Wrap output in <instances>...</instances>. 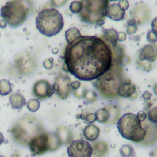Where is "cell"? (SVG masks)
Returning a JSON list of instances; mask_svg holds the SVG:
<instances>
[{
    "label": "cell",
    "instance_id": "b9f144b4",
    "mask_svg": "<svg viewBox=\"0 0 157 157\" xmlns=\"http://www.w3.org/2000/svg\"><path fill=\"white\" fill-rule=\"evenodd\" d=\"M142 98H143L144 99L148 101V100H150V98H151V94L149 91H144V92L143 93V94H142Z\"/></svg>",
    "mask_w": 157,
    "mask_h": 157
},
{
    "label": "cell",
    "instance_id": "4316f807",
    "mask_svg": "<svg viewBox=\"0 0 157 157\" xmlns=\"http://www.w3.org/2000/svg\"><path fill=\"white\" fill-rule=\"evenodd\" d=\"M12 91V86L9 81L6 79L0 80V95L6 96Z\"/></svg>",
    "mask_w": 157,
    "mask_h": 157
},
{
    "label": "cell",
    "instance_id": "ee69618b",
    "mask_svg": "<svg viewBox=\"0 0 157 157\" xmlns=\"http://www.w3.org/2000/svg\"><path fill=\"white\" fill-rule=\"evenodd\" d=\"M4 142V137L2 133L0 132V145H1Z\"/></svg>",
    "mask_w": 157,
    "mask_h": 157
},
{
    "label": "cell",
    "instance_id": "7a4b0ae2",
    "mask_svg": "<svg viewBox=\"0 0 157 157\" xmlns=\"http://www.w3.org/2000/svg\"><path fill=\"white\" fill-rule=\"evenodd\" d=\"M94 80L93 85L103 98L113 99L118 96L119 86L126 79L120 65L113 64L110 69Z\"/></svg>",
    "mask_w": 157,
    "mask_h": 157
},
{
    "label": "cell",
    "instance_id": "1f68e13d",
    "mask_svg": "<svg viewBox=\"0 0 157 157\" xmlns=\"http://www.w3.org/2000/svg\"><path fill=\"white\" fill-rule=\"evenodd\" d=\"M82 9V4L79 1H73L69 6V10L73 13H79Z\"/></svg>",
    "mask_w": 157,
    "mask_h": 157
},
{
    "label": "cell",
    "instance_id": "5bb4252c",
    "mask_svg": "<svg viewBox=\"0 0 157 157\" xmlns=\"http://www.w3.org/2000/svg\"><path fill=\"white\" fill-rule=\"evenodd\" d=\"M139 59L141 61L154 62L157 59V45L150 44L144 45L139 51Z\"/></svg>",
    "mask_w": 157,
    "mask_h": 157
},
{
    "label": "cell",
    "instance_id": "4dcf8cb0",
    "mask_svg": "<svg viewBox=\"0 0 157 157\" xmlns=\"http://www.w3.org/2000/svg\"><path fill=\"white\" fill-rule=\"evenodd\" d=\"M147 119L150 121L157 124V106H154L148 110Z\"/></svg>",
    "mask_w": 157,
    "mask_h": 157
},
{
    "label": "cell",
    "instance_id": "3957f363",
    "mask_svg": "<svg viewBox=\"0 0 157 157\" xmlns=\"http://www.w3.org/2000/svg\"><path fill=\"white\" fill-rule=\"evenodd\" d=\"M42 123L33 115H27L15 123L12 128L13 140L18 144L27 147L35 136L45 132Z\"/></svg>",
    "mask_w": 157,
    "mask_h": 157
},
{
    "label": "cell",
    "instance_id": "cb8c5ba5",
    "mask_svg": "<svg viewBox=\"0 0 157 157\" xmlns=\"http://www.w3.org/2000/svg\"><path fill=\"white\" fill-rule=\"evenodd\" d=\"M48 138L50 145L49 151H55L63 145L61 140L56 132L50 133L48 132Z\"/></svg>",
    "mask_w": 157,
    "mask_h": 157
},
{
    "label": "cell",
    "instance_id": "ab89813d",
    "mask_svg": "<svg viewBox=\"0 0 157 157\" xmlns=\"http://www.w3.org/2000/svg\"><path fill=\"white\" fill-rule=\"evenodd\" d=\"M151 30L152 31L157 35V17H156L151 22Z\"/></svg>",
    "mask_w": 157,
    "mask_h": 157
},
{
    "label": "cell",
    "instance_id": "44dd1931",
    "mask_svg": "<svg viewBox=\"0 0 157 157\" xmlns=\"http://www.w3.org/2000/svg\"><path fill=\"white\" fill-rule=\"evenodd\" d=\"M103 39L106 40L111 47H115L118 45V32L114 28L103 29Z\"/></svg>",
    "mask_w": 157,
    "mask_h": 157
},
{
    "label": "cell",
    "instance_id": "52a82bcc",
    "mask_svg": "<svg viewBox=\"0 0 157 157\" xmlns=\"http://www.w3.org/2000/svg\"><path fill=\"white\" fill-rule=\"evenodd\" d=\"M109 0H81L82 9L79 13L80 20L84 23L102 26L107 17Z\"/></svg>",
    "mask_w": 157,
    "mask_h": 157
},
{
    "label": "cell",
    "instance_id": "f6af8a7d",
    "mask_svg": "<svg viewBox=\"0 0 157 157\" xmlns=\"http://www.w3.org/2000/svg\"><path fill=\"white\" fill-rule=\"evenodd\" d=\"M153 93L157 95V83L155 84V85L153 86Z\"/></svg>",
    "mask_w": 157,
    "mask_h": 157
},
{
    "label": "cell",
    "instance_id": "83f0119b",
    "mask_svg": "<svg viewBox=\"0 0 157 157\" xmlns=\"http://www.w3.org/2000/svg\"><path fill=\"white\" fill-rule=\"evenodd\" d=\"M120 153L123 157H132L136 155L134 148L129 144L123 145L120 149Z\"/></svg>",
    "mask_w": 157,
    "mask_h": 157
},
{
    "label": "cell",
    "instance_id": "f1b7e54d",
    "mask_svg": "<svg viewBox=\"0 0 157 157\" xmlns=\"http://www.w3.org/2000/svg\"><path fill=\"white\" fill-rule=\"evenodd\" d=\"M137 31V21L133 18H131L128 20L126 23V33L129 35H131L136 33Z\"/></svg>",
    "mask_w": 157,
    "mask_h": 157
},
{
    "label": "cell",
    "instance_id": "ac0fdd59",
    "mask_svg": "<svg viewBox=\"0 0 157 157\" xmlns=\"http://www.w3.org/2000/svg\"><path fill=\"white\" fill-rule=\"evenodd\" d=\"M9 102L12 108L15 110L21 109L26 104L23 95L18 92L14 93L10 96Z\"/></svg>",
    "mask_w": 157,
    "mask_h": 157
},
{
    "label": "cell",
    "instance_id": "d590c367",
    "mask_svg": "<svg viewBox=\"0 0 157 157\" xmlns=\"http://www.w3.org/2000/svg\"><path fill=\"white\" fill-rule=\"evenodd\" d=\"M118 5L124 10H126L129 7V3L128 0H120L118 2Z\"/></svg>",
    "mask_w": 157,
    "mask_h": 157
},
{
    "label": "cell",
    "instance_id": "74e56055",
    "mask_svg": "<svg viewBox=\"0 0 157 157\" xmlns=\"http://www.w3.org/2000/svg\"><path fill=\"white\" fill-rule=\"evenodd\" d=\"M85 120H86V122L87 123L91 124V123H94V122L96 120L95 113H90V114H88V115L86 117Z\"/></svg>",
    "mask_w": 157,
    "mask_h": 157
},
{
    "label": "cell",
    "instance_id": "4fadbf2b",
    "mask_svg": "<svg viewBox=\"0 0 157 157\" xmlns=\"http://www.w3.org/2000/svg\"><path fill=\"white\" fill-rule=\"evenodd\" d=\"M142 124L147 132L144 140L140 144L149 146L156 144L157 142V124L146 119L142 123Z\"/></svg>",
    "mask_w": 157,
    "mask_h": 157
},
{
    "label": "cell",
    "instance_id": "d4e9b609",
    "mask_svg": "<svg viewBox=\"0 0 157 157\" xmlns=\"http://www.w3.org/2000/svg\"><path fill=\"white\" fill-rule=\"evenodd\" d=\"M95 115L96 121L101 123H105L108 121L110 116V113L109 110L105 107L98 109L96 112Z\"/></svg>",
    "mask_w": 157,
    "mask_h": 157
},
{
    "label": "cell",
    "instance_id": "7bdbcfd3",
    "mask_svg": "<svg viewBox=\"0 0 157 157\" xmlns=\"http://www.w3.org/2000/svg\"><path fill=\"white\" fill-rule=\"evenodd\" d=\"M7 23L4 19L0 20V28L4 29L7 26Z\"/></svg>",
    "mask_w": 157,
    "mask_h": 157
},
{
    "label": "cell",
    "instance_id": "9a60e30c",
    "mask_svg": "<svg viewBox=\"0 0 157 157\" xmlns=\"http://www.w3.org/2000/svg\"><path fill=\"white\" fill-rule=\"evenodd\" d=\"M130 16L131 18L134 19L137 21V25H141L148 20L149 11L145 5L139 4L131 9Z\"/></svg>",
    "mask_w": 157,
    "mask_h": 157
},
{
    "label": "cell",
    "instance_id": "8d00e7d4",
    "mask_svg": "<svg viewBox=\"0 0 157 157\" xmlns=\"http://www.w3.org/2000/svg\"><path fill=\"white\" fill-rule=\"evenodd\" d=\"M137 118L139 119V120L140 121V122H143L146 119H147V113L143 111V110H140L137 112Z\"/></svg>",
    "mask_w": 157,
    "mask_h": 157
},
{
    "label": "cell",
    "instance_id": "bcb514c9",
    "mask_svg": "<svg viewBox=\"0 0 157 157\" xmlns=\"http://www.w3.org/2000/svg\"><path fill=\"white\" fill-rule=\"evenodd\" d=\"M137 96H138V92L136 91L132 94V96L131 97V98H132V99H136Z\"/></svg>",
    "mask_w": 157,
    "mask_h": 157
},
{
    "label": "cell",
    "instance_id": "c3c4849f",
    "mask_svg": "<svg viewBox=\"0 0 157 157\" xmlns=\"http://www.w3.org/2000/svg\"><path fill=\"white\" fill-rule=\"evenodd\" d=\"M110 1H120V0H109Z\"/></svg>",
    "mask_w": 157,
    "mask_h": 157
},
{
    "label": "cell",
    "instance_id": "5b68a950",
    "mask_svg": "<svg viewBox=\"0 0 157 157\" xmlns=\"http://www.w3.org/2000/svg\"><path fill=\"white\" fill-rule=\"evenodd\" d=\"M36 26L38 31L47 37L58 34L64 26V19L61 13L54 8L40 10L36 18Z\"/></svg>",
    "mask_w": 157,
    "mask_h": 157
},
{
    "label": "cell",
    "instance_id": "e0dca14e",
    "mask_svg": "<svg viewBox=\"0 0 157 157\" xmlns=\"http://www.w3.org/2000/svg\"><path fill=\"white\" fill-rule=\"evenodd\" d=\"M136 91V87L134 84L132 83L131 81L127 78L120 85L118 94L123 98H131Z\"/></svg>",
    "mask_w": 157,
    "mask_h": 157
},
{
    "label": "cell",
    "instance_id": "d6986e66",
    "mask_svg": "<svg viewBox=\"0 0 157 157\" xmlns=\"http://www.w3.org/2000/svg\"><path fill=\"white\" fill-rule=\"evenodd\" d=\"M56 134L61 140L63 144H70L73 140V135L71 130L66 126H60L56 131Z\"/></svg>",
    "mask_w": 157,
    "mask_h": 157
},
{
    "label": "cell",
    "instance_id": "484cf974",
    "mask_svg": "<svg viewBox=\"0 0 157 157\" xmlns=\"http://www.w3.org/2000/svg\"><path fill=\"white\" fill-rule=\"evenodd\" d=\"M80 36H81V34L79 29L75 27L70 28L65 32V38L67 44L71 43Z\"/></svg>",
    "mask_w": 157,
    "mask_h": 157
},
{
    "label": "cell",
    "instance_id": "681fc988",
    "mask_svg": "<svg viewBox=\"0 0 157 157\" xmlns=\"http://www.w3.org/2000/svg\"><path fill=\"white\" fill-rule=\"evenodd\" d=\"M0 36H1V34H0Z\"/></svg>",
    "mask_w": 157,
    "mask_h": 157
},
{
    "label": "cell",
    "instance_id": "60d3db41",
    "mask_svg": "<svg viewBox=\"0 0 157 157\" xmlns=\"http://www.w3.org/2000/svg\"><path fill=\"white\" fill-rule=\"evenodd\" d=\"M80 86H81V83L80 81L76 80V81H74L71 83L72 89H73L74 90H78L80 87Z\"/></svg>",
    "mask_w": 157,
    "mask_h": 157
},
{
    "label": "cell",
    "instance_id": "7c38bea8",
    "mask_svg": "<svg viewBox=\"0 0 157 157\" xmlns=\"http://www.w3.org/2000/svg\"><path fill=\"white\" fill-rule=\"evenodd\" d=\"M33 92L36 98L40 100H44L51 97L55 91L48 80H40L34 84Z\"/></svg>",
    "mask_w": 157,
    "mask_h": 157
},
{
    "label": "cell",
    "instance_id": "9c48e42d",
    "mask_svg": "<svg viewBox=\"0 0 157 157\" xmlns=\"http://www.w3.org/2000/svg\"><path fill=\"white\" fill-rule=\"evenodd\" d=\"M71 79L66 74H59L54 80L53 89L61 99H66L72 91Z\"/></svg>",
    "mask_w": 157,
    "mask_h": 157
},
{
    "label": "cell",
    "instance_id": "d6a6232c",
    "mask_svg": "<svg viewBox=\"0 0 157 157\" xmlns=\"http://www.w3.org/2000/svg\"><path fill=\"white\" fill-rule=\"evenodd\" d=\"M147 40L150 44H155L157 42V35H156L152 30H149L146 35Z\"/></svg>",
    "mask_w": 157,
    "mask_h": 157
},
{
    "label": "cell",
    "instance_id": "e575fe53",
    "mask_svg": "<svg viewBox=\"0 0 157 157\" xmlns=\"http://www.w3.org/2000/svg\"><path fill=\"white\" fill-rule=\"evenodd\" d=\"M53 58H49L48 59H45L43 62L44 67L47 69H51L53 67Z\"/></svg>",
    "mask_w": 157,
    "mask_h": 157
},
{
    "label": "cell",
    "instance_id": "2e32d148",
    "mask_svg": "<svg viewBox=\"0 0 157 157\" xmlns=\"http://www.w3.org/2000/svg\"><path fill=\"white\" fill-rule=\"evenodd\" d=\"M125 10H123L118 4L113 3L109 6L107 8V17L113 21H121L125 18Z\"/></svg>",
    "mask_w": 157,
    "mask_h": 157
},
{
    "label": "cell",
    "instance_id": "7dc6e473",
    "mask_svg": "<svg viewBox=\"0 0 157 157\" xmlns=\"http://www.w3.org/2000/svg\"><path fill=\"white\" fill-rule=\"evenodd\" d=\"M58 49L57 48H53L52 50V53H53V54H56V53H58Z\"/></svg>",
    "mask_w": 157,
    "mask_h": 157
},
{
    "label": "cell",
    "instance_id": "603a6c76",
    "mask_svg": "<svg viewBox=\"0 0 157 157\" xmlns=\"http://www.w3.org/2000/svg\"><path fill=\"white\" fill-rule=\"evenodd\" d=\"M106 107L110 113V118L107 123L115 124L117 123L120 117L121 111L120 107L117 105H109L106 106Z\"/></svg>",
    "mask_w": 157,
    "mask_h": 157
},
{
    "label": "cell",
    "instance_id": "7402d4cb",
    "mask_svg": "<svg viewBox=\"0 0 157 157\" xmlns=\"http://www.w3.org/2000/svg\"><path fill=\"white\" fill-rule=\"evenodd\" d=\"M93 154L96 156L105 155L109 151L108 144L102 140L96 141L92 144Z\"/></svg>",
    "mask_w": 157,
    "mask_h": 157
},
{
    "label": "cell",
    "instance_id": "277c9868",
    "mask_svg": "<svg viewBox=\"0 0 157 157\" xmlns=\"http://www.w3.org/2000/svg\"><path fill=\"white\" fill-rule=\"evenodd\" d=\"M31 0H10L2 6L0 16L12 28H17L26 20L31 9Z\"/></svg>",
    "mask_w": 157,
    "mask_h": 157
},
{
    "label": "cell",
    "instance_id": "8992f818",
    "mask_svg": "<svg viewBox=\"0 0 157 157\" xmlns=\"http://www.w3.org/2000/svg\"><path fill=\"white\" fill-rule=\"evenodd\" d=\"M117 127L123 138L134 143L140 144L146 136V130L133 113H126L120 117Z\"/></svg>",
    "mask_w": 157,
    "mask_h": 157
},
{
    "label": "cell",
    "instance_id": "836d02e7",
    "mask_svg": "<svg viewBox=\"0 0 157 157\" xmlns=\"http://www.w3.org/2000/svg\"><path fill=\"white\" fill-rule=\"evenodd\" d=\"M97 97L96 93L93 91H85L84 94V98L89 102H93Z\"/></svg>",
    "mask_w": 157,
    "mask_h": 157
},
{
    "label": "cell",
    "instance_id": "6da1fadb",
    "mask_svg": "<svg viewBox=\"0 0 157 157\" xmlns=\"http://www.w3.org/2000/svg\"><path fill=\"white\" fill-rule=\"evenodd\" d=\"M65 69L83 81L98 78L113 65V50L102 37L80 36L68 44L64 55Z\"/></svg>",
    "mask_w": 157,
    "mask_h": 157
},
{
    "label": "cell",
    "instance_id": "30bf717a",
    "mask_svg": "<svg viewBox=\"0 0 157 157\" xmlns=\"http://www.w3.org/2000/svg\"><path fill=\"white\" fill-rule=\"evenodd\" d=\"M28 146L34 155H41L49 151L48 132L45 131L35 136L30 140Z\"/></svg>",
    "mask_w": 157,
    "mask_h": 157
},
{
    "label": "cell",
    "instance_id": "8fae6325",
    "mask_svg": "<svg viewBox=\"0 0 157 157\" xmlns=\"http://www.w3.org/2000/svg\"><path fill=\"white\" fill-rule=\"evenodd\" d=\"M16 67L21 74H29L37 66L34 58L29 53L21 54L15 60Z\"/></svg>",
    "mask_w": 157,
    "mask_h": 157
},
{
    "label": "cell",
    "instance_id": "ffe728a7",
    "mask_svg": "<svg viewBox=\"0 0 157 157\" xmlns=\"http://www.w3.org/2000/svg\"><path fill=\"white\" fill-rule=\"evenodd\" d=\"M83 133L86 139L93 142L98 138L100 134V129L97 126L91 123L84 128Z\"/></svg>",
    "mask_w": 157,
    "mask_h": 157
},
{
    "label": "cell",
    "instance_id": "f35d334b",
    "mask_svg": "<svg viewBox=\"0 0 157 157\" xmlns=\"http://www.w3.org/2000/svg\"><path fill=\"white\" fill-rule=\"evenodd\" d=\"M126 37H127V35L126 33L123 31H120L118 33V37H117L118 41H120V42L124 41L126 39Z\"/></svg>",
    "mask_w": 157,
    "mask_h": 157
},
{
    "label": "cell",
    "instance_id": "f546056e",
    "mask_svg": "<svg viewBox=\"0 0 157 157\" xmlns=\"http://www.w3.org/2000/svg\"><path fill=\"white\" fill-rule=\"evenodd\" d=\"M26 106L30 112H35L39 110L40 107V102L36 99H31L27 102Z\"/></svg>",
    "mask_w": 157,
    "mask_h": 157
},
{
    "label": "cell",
    "instance_id": "ba28073f",
    "mask_svg": "<svg viewBox=\"0 0 157 157\" xmlns=\"http://www.w3.org/2000/svg\"><path fill=\"white\" fill-rule=\"evenodd\" d=\"M70 157H90L93 154L92 146L86 140L77 139L69 144L67 148Z\"/></svg>",
    "mask_w": 157,
    "mask_h": 157
}]
</instances>
